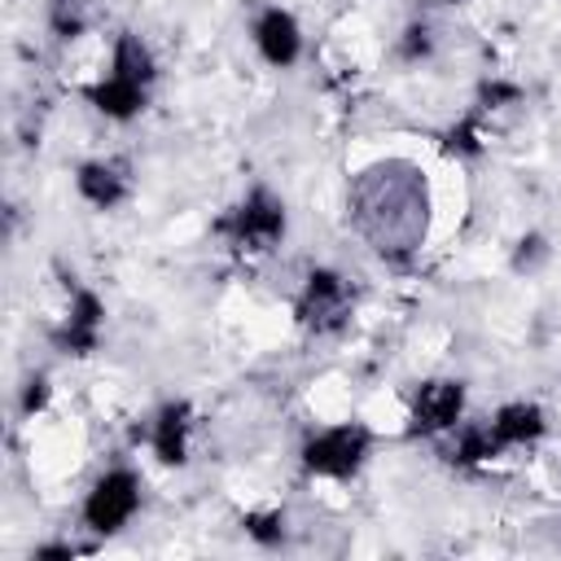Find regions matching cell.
<instances>
[{
    "label": "cell",
    "instance_id": "1",
    "mask_svg": "<svg viewBox=\"0 0 561 561\" xmlns=\"http://www.w3.org/2000/svg\"><path fill=\"white\" fill-rule=\"evenodd\" d=\"M215 232L228 237L232 250L241 254H267L285 237V202L272 188L254 184L228 215L215 219Z\"/></svg>",
    "mask_w": 561,
    "mask_h": 561
},
{
    "label": "cell",
    "instance_id": "2",
    "mask_svg": "<svg viewBox=\"0 0 561 561\" xmlns=\"http://www.w3.org/2000/svg\"><path fill=\"white\" fill-rule=\"evenodd\" d=\"M368 451H373V434L364 425L346 421V425H329V430L311 434L302 443V465L316 478H351V473H359Z\"/></svg>",
    "mask_w": 561,
    "mask_h": 561
},
{
    "label": "cell",
    "instance_id": "3",
    "mask_svg": "<svg viewBox=\"0 0 561 561\" xmlns=\"http://www.w3.org/2000/svg\"><path fill=\"white\" fill-rule=\"evenodd\" d=\"M136 508H140V478L131 469H110L92 482L83 500V522L96 535H114L136 517Z\"/></svg>",
    "mask_w": 561,
    "mask_h": 561
},
{
    "label": "cell",
    "instance_id": "4",
    "mask_svg": "<svg viewBox=\"0 0 561 561\" xmlns=\"http://www.w3.org/2000/svg\"><path fill=\"white\" fill-rule=\"evenodd\" d=\"M294 311H298V324L302 329H311V333H337L351 320V285L337 272L316 267L307 276V285H302Z\"/></svg>",
    "mask_w": 561,
    "mask_h": 561
},
{
    "label": "cell",
    "instance_id": "5",
    "mask_svg": "<svg viewBox=\"0 0 561 561\" xmlns=\"http://www.w3.org/2000/svg\"><path fill=\"white\" fill-rule=\"evenodd\" d=\"M460 412H465V386L451 377H434V381H421L412 390L408 430L412 434H443V430H456Z\"/></svg>",
    "mask_w": 561,
    "mask_h": 561
},
{
    "label": "cell",
    "instance_id": "6",
    "mask_svg": "<svg viewBox=\"0 0 561 561\" xmlns=\"http://www.w3.org/2000/svg\"><path fill=\"white\" fill-rule=\"evenodd\" d=\"M101 324H105V307L92 289H75V302L66 311V320L53 329V346L70 351V355H88L101 342Z\"/></svg>",
    "mask_w": 561,
    "mask_h": 561
},
{
    "label": "cell",
    "instance_id": "7",
    "mask_svg": "<svg viewBox=\"0 0 561 561\" xmlns=\"http://www.w3.org/2000/svg\"><path fill=\"white\" fill-rule=\"evenodd\" d=\"M254 44H259V53H263L267 66L285 70L302 53V31H298V22H294L289 9H263L259 22H254Z\"/></svg>",
    "mask_w": 561,
    "mask_h": 561
},
{
    "label": "cell",
    "instance_id": "8",
    "mask_svg": "<svg viewBox=\"0 0 561 561\" xmlns=\"http://www.w3.org/2000/svg\"><path fill=\"white\" fill-rule=\"evenodd\" d=\"M188 434H193V408L184 399H171L158 408L149 425V447L162 465H184L188 460Z\"/></svg>",
    "mask_w": 561,
    "mask_h": 561
},
{
    "label": "cell",
    "instance_id": "9",
    "mask_svg": "<svg viewBox=\"0 0 561 561\" xmlns=\"http://www.w3.org/2000/svg\"><path fill=\"white\" fill-rule=\"evenodd\" d=\"M83 202L101 206V210H114L127 193H131V171L123 158H96V162H83L79 175H75Z\"/></svg>",
    "mask_w": 561,
    "mask_h": 561
},
{
    "label": "cell",
    "instance_id": "10",
    "mask_svg": "<svg viewBox=\"0 0 561 561\" xmlns=\"http://www.w3.org/2000/svg\"><path fill=\"white\" fill-rule=\"evenodd\" d=\"M88 101L105 114V118H136L145 105H149V88L136 83V79H123V75H105L101 83L88 88Z\"/></svg>",
    "mask_w": 561,
    "mask_h": 561
},
{
    "label": "cell",
    "instance_id": "11",
    "mask_svg": "<svg viewBox=\"0 0 561 561\" xmlns=\"http://www.w3.org/2000/svg\"><path fill=\"white\" fill-rule=\"evenodd\" d=\"M491 430H495V438H500L504 447H522V443L543 438L548 416H543V408H539V403L517 399V403H504V408L491 416Z\"/></svg>",
    "mask_w": 561,
    "mask_h": 561
},
{
    "label": "cell",
    "instance_id": "12",
    "mask_svg": "<svg viewBox=\"0 0 561 561\" xmlns=\"http://www.w3.org/2000/svg\"><path fill=\"white\" fill-rule=\"evenodd\" d=\"M500 451H504V443L495 438V430H491V421H486V425H465V430L456 434L447 460H456V465H486V460L500 456Z\"/></svg>",
    "mask_w": 561,
    "mask_h": 561
},
{
    "label": "cell",
    "instance_id": "13",
    "mask_svg": "<svg viewBox=\"0 0 561 561\" xmlns=\"http://www.w3.org/2000/svg\"><path fill=\"white\" fill-rule=\"evenodd\" d=\"M48 26H53L57 39H75V35H83V26H88V9H83V0H53V4H48Z\"/></svg>",
    "mask_w": 561,
    "mask_h": 561
},
{
    "label": "cell",
    "instance_id": "14",
    "mask_svg": "<svg viewBox=\"0 0 561 561\" xmlns=\"http://www.w3.org/2000/svg\"><path fill=\"white\" fill-rule=\"evenodd\" d=\"M241 526H245V535H250L254 543H263V548H272V543L285 539V513H280V508H272V513H245Z\"/></svg>",
    "mask_w": 561,
    "mask_h": 561
},
{
    "label": "cell",
    "instance_id": "15",
    "mask_svg": "<svg viewBox=\"0 0 561 561\" xmlns=\"http://www.w3.org/2000/svg\"><path fill=\"white\" fill-rule=\"evenodd\" d=\"M430 53H434L430 26H425V22H412V26L403 31V39H399V57H403V61H425Z\"/></svg>",
    "mask_w": 561,
    "mask_h": 561
},
{
    "label": "cell",
    "instance_id": "16",
    "mask_svg": "<svg viewBox=\"0 0 561 561\" xmlns=\"http://www.w3.org/2000/svg\"><path fill=\"white\" fill-rule=\"evenodd\" d=\"M543 259H548V245H543V237H535V232H530V237H522V241H517L513 267H517V272H535Z\"/></svg>",
    "mask_w": 561,
    "mask_h": 561
},
{
    "label": "cell",
    "instance_id": "17",
    "mask_svg": "<svg viewBox=\"0 0 561 561\" xmlns=\"http://www.w3.org/2000/svg\"><path fill=\"white\" fill-rule=\"evenodd\" d=\"M500 101H522V88H517V83H504V79H495V83H482V92H478V105H482V110H495Z\"/></svg>",
    "mask_w": 561,
    "mask_h": 561
},
{
    "label": "cell",
    "instance_id": "18",
    "mask_svg": "<svg viewBox=\"0 0 561 561\" xmlns=\"http://www.w3.org/2000/svg\"><path fill=\"white\" fill-rule=\"evenodd\" d=\"M447 149H451V153H478V149H482V145H478V127H473V118H465L460 127H451Z\"/></svg>",
    "mask_w": 561,
    "mask_h": 561
},
{
    "label": "cell",
    "instance_id": "19",
    "mask_svg": "<svg viewBox=\"0 0 561 561\" xmlns=\"http://www.w3.org/2000/svg\"><path fill=\"white\" fill-rule=\"evenodd\" d=\"M44 403H48V381H44V377H31L26 390H22V412L31 416V412H39Z\"/></svg>",
    "mask_w": 561,
    "mask_h": 561
},
{
    "label": "cell",
    "instance_id": "20",
    "mask_svg": "<svg viewBox=\"0 0 561 561\" xmlns=\"http://www.w3.org/2000/svg\"><path fill=\"white\" fill-rule=\"evenodd\" d=\"M443 4H465V0H443Z\"/></svg>",
    "mask_w": 561,
    "mask_h": 561
}]
</instances>
